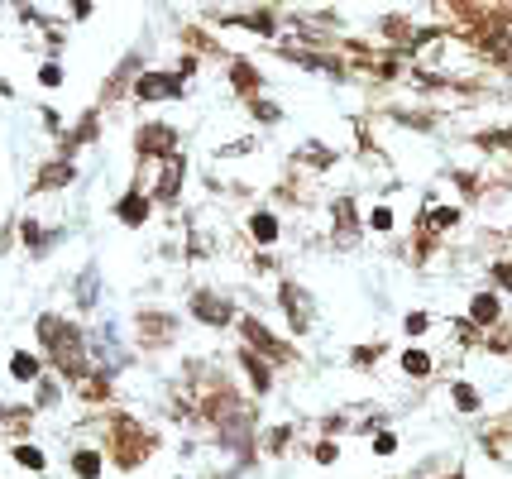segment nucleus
<instances>
[{
	"instance_id": "obj_6",
	"label": "nucleus",
	"mask_w": 512,
	"mask_h": 479,
	"mask_svg": "<svg viewBox=\"0 0 512 479\" xmlns=\"http://www.w3.org/2000/svg\"><path fill=\"white\" fill-rule=\"evenodd\" d=\"M10 374H15V379H20V384H29V379H39V360H34V355H15V360H10Z\"/></svg>"
},
{
	"instance_id": "obj_11",
	"label": "nucleus",
	"mask_w": 512,
	"mask_h": 479,
	"mask_svg": "<svg viewBox=\"0 0 512 479\" xmlns=\"http://www.w3.org/2000/svg\"><path fill=\"white\" fill-rule=\"evenodd\" d=\"M15 460L24 470H44V451H34V446H15Z\"/></svg>"
},
{
	"instance_id": "obj_17",
	"label": "nucleus",
	"mask_w": 512,
	"mask_h": 479,
	"mask_svg": "<svg viewBox=\"0 0 512 479\" xmlns=\"http://www.w3.org/2000/svg\"><path fill=\"white\" fill-rule=\"evenodd\" d=\"M77 302H82V307H91V302H96V274L82 278V288H77Z\"/></svg>"
},
{
	"instance_id": "obj_24",
	"label": "nucleus",
	"mask_w": 512,
	"mask_h": 479,
	"mask_svg": "<svg viewBox=\"0 0 512 479\" xmlns=\"http://www.w3.org/2000/svg\"><path fill=\"white\" fill-rule=\"evenodd\" d=\"M498 283H503V288H512V269H508V264L498 269Z\"/></svg>"
},
{
	"instance_id": "obj_4",
	"label": "nucleus",
	"mask_w": 512,
	"mask_h": 479,
	"mask_svg": "<svg viewBox=\"0 0 512 479\" xmlns=\"http://www.w3.org/2000/svg\"><path fill=\"white\" fill-rule=\"evenodd\" d=\"M192 312H197L201 321H211V326H225V321H230V307H225L216 293H192Z\"/></svg>"
},
{
	"instance_id": "obj_10",
	"label": "nucleus",
	"mask_w": 512,
	"mask_h": 479,
	"mask_svg": "<svg viewBox=\"0 0 512 479\" xmlns=\"http://www.w3.org/2000/svg\"><path fill=\"white\" fill-rule=\"evenodd\" d=\"M72 470H77L82 479H96V475H101V465H96V451H77V456H72Z\"/></svg>"
},
{
	"instance_id": "obj_12",
	"label": "nucleus",
	"mask_w": 512,
	"mask_h": 479,
	"mask_svg": "<svg viewBox=\"0 0 512 479\" xmlns=\"http://www.w3.org/2000/svg\"><path fill=\"white\" fill-rule=\"evenodd\" d=\"M249 230H254V240H273V235H278V221H273V216H254Z\"/></svg>"
},
{
	"instance_id": "obj_1",
	"label": "nucleus",
	"mask_w": 512,
	"mask_h": 479,
	"mask_svg": "<svg viewBox=\"0 0 512 479\" xmlns=\"http://www.w3.org/2000/svg\"><path fill=\"white\" fill-rule=\"evenodd\" d=\"M39 341L48 345V355L58 360V369H63L67 379H77V374H82V336H77L67 321L39 317Z\"/></svg>"
},
{
	"instance_id": "obj_3",
	"label": "nucleus",
	"mask_w": 512,
	"mask_h": 479,
	"mask_svg": "<svg viewBox=\"0 0 512 479\" xmlns=\"http://www.w3.org/2000/svg\"><path fill=\"white\" fill-rule=\"evenodd\" d=\"M134 92L144 96V101H158V96H178L182 92V82L178 77H168V72H149V77H139V87H134Z\"/></svg>"
},
{
	"instance_id": "obj_7",
	"label": "nucleus",
	"mask_w": 512,
	"mask_h": 479,
	"mask_svg": "<svg viewBox=\"0 0 512 479\" xmlns=\"http://www.w3.org/2000/svg\"><path fill=\"white\" fill-rule=\"evenodd\" d=\"M469 317H474V321H484V326H489V321L498 317V297H493V293L474 297V307H469Z\"/></svg>"
},
{
	"instance_id": "obj_23",
	"label": "nucleus",
	"mask_w": 512,
	"mask_h": 479,
	"mask_svg": "<svg viewBox=\"0 0 512 479\" xmlns=\"http://www.w3.org/2000/svg\"><path fill=\"white\" fill-rule=\"evenodd\" d=\"M407 331H412V336H417V331H426V317H422V312H412V317H407Z\"/></svg>"
},
{
	"instance_id": "obj_15",
	"label": "nucleus",
	"mask_w": 512,
	"mask_h": 479,
	"mask_svg": "<svg viewBox=\"0 0 512 479\" xmlns=\"http://www.w3.org/2000/svg\"><path fill=\"white\" fill-rule=\"evenodd\" d=\"M245 360V369H249V379H254V388H268V369L254 360V355H240Z\"/></svg>"
},
{
	"instance_id": "obj_9",
	"label": "nucleus",
	"mask_w": 512,
	"mask_h": 479,
	"mask_svg": "<svg viewBox=\"0 0 512 479\" xmlns=\"http://www.w3.org/2000/svg\"><path fill=\"white\" fill-rule=\"evenodd\" d=\"M144 211H149V197H139V192H134V197H125V202H120V216H125V221H144Z\"/></svg>"
},
{
	"instance_id": "obj_21",
	"label": "nucleus",
	"mask_w": 512,
	"mask_h": 479,
	"mask_svg": "<svg viewBox=\"0 0 512 479\" xmlns=\"http://www.w3.org/2000/svg\"><path fill=\"white\" fill-rule=\"evenodd\" d=\"M374 230H393V211H374Z\"/></svg>"
},
{
	"instance_id": "obj_18",
	"label": "nucleus",
	"mask_w": 512,
	"mask_h": 479,
	"mask_svg": "<svg viewBox=\"0 0 512 479\" xmlns=\"http://www.w3.org/2000/svg\"><path fill=\"white\" fill-rule=\"evenodd\" d=\"M39 82H44V87H58V82H63V68H58V63H44Z\"/></svg>"
},
{
	"instance_id": "obj_16",
	"label": "nucleus",
	"mask_w": 512,
	"mask_h": 479,
	"mask_svg": "<svg viewBox=\"0 0 512 479\" xmlns=\"http://www.w3.org/2000/svg\"><path fill=\"white\" fill-rule=\"evenodd\" d=\"M455 408H479V393H474V388H465V384H460V388H455Z\"/></svg>"
},
{
	"instance_id": "obj_5",
	"label": "nucleus",
	"mask_w": 512,
	"mask_h": 479,
	"mask_svg": "<svg viewBox=\"0 0 512 479\" xmlns=\"http://www.w3.org/2000/svg\"><path fill=\"white\" fill-rule=\"evenodd\" d=\"M283 302H288V317H292V326H297V331H302V326H307V321H312V302H307V297H302V288H283Z\"/></svg>"
},
{
	"instance_id": "obj_22",
	"label": "nucleus",
	"mask_w": 512,
	"mask_h": 479,
	"mask_svg": "<svg viewBox=\"0 0 512 479\" xmlns=\"http://www.w3.org/2000/svg\"><path fill=\"white\" fill-rule=\"evenodd\" d=\"M431 226H455V211H431Z\"/></svg>"
},
{
	"instance_id": "obj_2",
	"label": "nucleus",
	"mask_w": 512,
	"mask_h": 479,
	"mask_svg": "<svg viewBox=\"0 0 512 479\" xmlns=\"http://www.w3.org/2000/svg\"><path fill=\"white\" fill-rule=\"evenodd\" d=\"M178 187H182V154H168V159H163V178H158L154 197L158 202H173V197H178Z\"/></svg>"
},
{
	"instance_id": "obj_8",
	"label": "nucleus",
	"mask_w": 512,
	"mask_h": 479,
	"mask_svg": "<svg viewBox=\"0 0 512 479\" xmlns=\"http://www.w3.org/2000/svg\"><path fill=\"white\" fill-rule=\"evenodd\" d=\"M67 183H72V163H58V168L39 173V187H67Z\"/></svg>"
},
{
	"instance_id": "obj_20",
	"label": "nucleus",
	"mask_w": 512,
	"mask_h": 479,
	"mask_svg": "<svg viewBox=\"0 0 512 479\" xmlns=\"http://www.w3.org/2000/svg\"><path fill=\"white\" fill-rule=\"evenodd\" d=\"M393 446H398V441H393V436H388V432H383V436H374V451H379V456H388Z\"/></svg>"
},
{
	"instance_id": "obj_13",
	"label": "nucleus",
	"mask_w": 512,
	"mask_h": 479,
	"mask_svg": "<svg viewBox=\"0 0 512 479\" xmlns=\"http://www.w3.org/2000/svg\"><path fill=\"white\" fill-rule=\"evenodd\" d=\"M402 369H407V374H426V369H431V360H426L422 350H407V355H402Z\"/></svg>"
},
{
	"instance_id": "obj_14",
	"label": "nucleus",
	"mask_w": 512,
	"mask_h": 479,
	"mask_svg": "<svg viewBox=\"0 0 512 479\" xmlns=\"http://www.w3.org/2000/svg\"><path fill=\"white\" fill-rule=\"evenodd\" d=\"M245 336L259 345V350H273V345H278L273 336H264V326H259V321H245Z\"/></svg>"
},
{
	"instance_id": "obj_19",
	"label": "nucleus",
	"mask_w": 512,
	"mask_h": 479,
	"mask_svg": "<svg viewBox=\"0 0 512 479\" xmlns=\"http://www.w3.org/2000/svg\"><path fill=\"white\" fill-rule=\"evenodd\" d=\"M53 403H58V388L44 384V388H39V408H53Z\"/></svg>"
}]
</instances>
